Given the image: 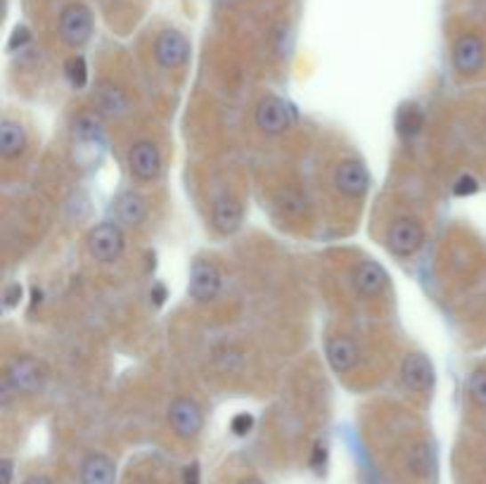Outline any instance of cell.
<instances>
[{"label": "cell", "mask_w": 486, "mask_h": 484, "mask_svg": "<svg viewBox=\"0 0 486 484\" xmlns=\"http://www.w3.org/2000/svg\"><path fill=\"white\" fill-rule=\"evenodd\" d=\"M85 245H88V254H91L95 262L114 263L119 262L121 254H124L126 238H124V230H121L119 223L102 221V223L91 228V233L85 238Z\"/></svg>", "instance_id": "6da1fadb"}, {"label": "cell", "mask_w": 486, "mask_h": 484, "mask_svg": "<svg viewBox=\"0 0 486 484\" xmlns=\"http://www.w3.org/2000/svg\"><path fill=\"white\" fill-rule=\"evenodd\" d=\"M296 112L288 100L278 95H266L254 109V124L261 133L266 135H282L285 131L295 126Z\"/></svg>", "instance_id": "7a4b0ae2"}, {"label": "cell", "mask_w": 486, "mask_h": 484, "mask_svg": "<svg viewBox=\"0 0 486 484\" xmlns=\"http://www.w3.org/2000/svg\"><path fill=\"white\" fill-rule=\"evenodd\" d=\"M5 377L17 391V397H34L43 391L48 383V370L41 361H36L34 356L24 354L12 359V363L7 366Z\"/></svg>", "instance_id": "3957f363"}, {"label": "cell", "mask_w": 486, "mask_h": 484, "mask_svg": "<svg viewBox=\"0 0 486 484\" xmlns=\"http://www.w3.org/2000/svg\"><path fill=\"white\" fill-rule=\"evenodd\" d=\"M93 36V12L84 3H69L60 12V38L69 48H81Z\"/></svg>", "instance_id": "277c9868"}, {"label": "cell", "mask_w": 486, "mask_h": 484, "mask_svg": "<svg viewBox=\"0 0 486 484\" xmlns=\"http://www.w3.org/2000/svg\"><path fill=\"white\" fill-rule=\"evenodd\" d=\"M166 418H169V427L174 430V434L181 437V440L198 437L202 432V427H205V413H202L195 399L188 397L174 399L169 411H166Z\"/></svg>", "instance_id": "5b68a950"}, {"label": "cell", "mask_w": 486, "mask_h": 484, "mask_svg": "<svg viewBox=\"0 0 486 484\" xmlns=\"http://www.w3.org/2000/svg\"><path fill=\"white\" fill-rule=\"evenodd\" d=\"M453 69L460 77H474L486 64V45L477 34H463L456 38L451 50Z\"/></svg>", "instance_id": "8992f818"}, {"label": "cell", "mask_w": 486, "mask_h": 484, "mask_svg": "<svg viewBox=\"0 0 486 484\" xmlns=\"http://www.w3.org/2000/svg\"><path fill=\"white\" fill-rule=\"evenodd\" d=\"M190 57V41L176 28H164L155 38V60L166 71L181 69Z\"/></svg>", "instance_id": "52a82bcc"}, {"label": "cell", "mask_w": 486, "mask_h": 484, "mask_svg": "<svg viewBox=\"0 0 486 484\" xmlns=\"http://www.w3.org/2000/svg\"><path fill=\"white\" fill-rule=\"evenodd\" d=\"M332 185L339 195L349 199H360L370 188V173L359 159H344L332 171Z\"/></svg>", "instance_id": "ba28073f"}, {"label": "cell", "mask_w": 486, "mask_h": 484, "mask_svg": "<svg viewBox=\"0 0 486 484\" xmlns=\"http://www.w3.org/2000/svg\"><path fill=\"white\" fill-rule=\"evenodd\" d=\"M221 285H223V276L216 269V263L207 262V259H198L190 269V283H188V294L190 299L207 304L219 297Z\"/></svg>", "instance_id": "9c48e42d"}, {"label": "cell", "mask_w": 486, "mask_h": 484, "mask_svg": "<svg viewBox=\"0 0 486 484\" xmlns=\"http://www.w3.org/2000/svg\"><path fill=\"white\" fill-rule=\"evenodd\" d=\"M425 242V230L416 219L401 216L387 230V245L396 256H413L420 252Z\"/></svg>", "instance_id": "30bf717a"}, {"label": "cell", "mask_w": 486, "mask_h": 484, "mask_svg": "<svg viewBox=\"0 0 486 484\" xmlns=\"http://www.w3.org/2000/svg\"><path fill=\"white\" fill-rule=\"evenodd\" d=\"M128 169L142 183H152L162 176V152L152 141H138L128 152Z\"/></svg>", "instance_id": "8fae6325"}, {"label": "cell", "mask_w": 486, "mask_h": 484, "mask_svg": "<svg viewBox=\"0 0 486 484\" xmlns=\"http://www.w3.org/2000/svg\"><path fill=\"white\" fill-rule=\"evenodd\" d=\"M434 375H437V373H434V366H432V361L425 354L413 351V354L403 356L401 383L406 384L410 391H420V394L432 391V387H434Z\"/></svg>", "instance_id": "7c38bea8"}, {"label": "cell", "mask_w": 486, "mask_h": 484, "mask_svg": "<svg viewBox=\"0 0 486 484\" xmlns=\"http://www.w3.org/2000/svg\"><path fill=\"white\" fill-rule=\"evenodd\" d=\"M352 283L360 297L373 299L387 290L389 276H387V270L382 269L380 263H375L368 259V262H360L353 266Z\"/></svg>", "instance_id": "4fadbf2b"}, {"label": "cell", "mask_w": 486, "mask_h": 484, "mask_svg": "<svg viewBox=\"0 0 486 484\" xmlns=\"http://www.w3.org/2000/svg\"><path fill=\"white\" fill-rule=\"evenodd\" d=\"M95 107L107 119H119L128 112V95L114 81L102 78L95 85Z\"/></svg>", "instance_id": "5bb4252c"}, {"label": "cell", "mask_w": 486, "mask_h": 484, "mask_svg": "<svg viewBox=\"0 0 486 484\" xmlns=\"http://www.w3.org/2000/svg\"><path fill=\"white\" fill-rule=\"evenodd\" d=\"M325 356L337 375H344V373L356 368V363H359V349H356L353 340H349L344 335H335L325 342Z\"/></svg>", "instance_id": "9a60e30c"}, {"label": "cell", "mask_w": 486, "mask_h": 484, "mask_svg": "<svg viewBox=\"0 0 486 484\" xmlns=\"http://www.w3.org/2000/svg\"><path fill=\"white\" fill-rule=\"evenodd\" d=\"M212 226L223 235H233L242 226V205L231 195H223L212 205Z\"/></svg>", "instance_id": "2e32d148"}, {"label": "cell", "mask_w": 486, "mask_h": 484, "mask_svg": "<svg viewBox=\"0 0 486 484\" xmlns=\"http://www.w3.org/2000/svg\"><path fill=\"white\" fill-rule=\"evenodd\" d=\"M117 465L109 456L88 454L81 463V484H114Z\"/></svg>", "instance_id": "e0dca14e"}, {"label": "cell", "mask_w": 486, "mask_h": 484, "mask_svg": "<svg viewBox=\"0 0 486 484\" xmlns=\"http://www.w3.org/2000/svg\"><path fill=\"white\" fill-rule=\"evenodd\" d=\"M114 209H117V219H119L121 226L128 228H138L148 216V205H145V199L142 195L134 190L121 192L117 202H114Z\"/></svg>", "instance_id": "ac0fdd59"}, {"label": "cell", "mask_w": 486, "mask_h": 484, "mask_svg": "<svg viewBox=\"0 0 486 484\" xmlns=\"http://www.w3.org/2000/svg\"><path fill=\"white\" fill-rule=\"evenodd\" d=\"M27 131L20 121L3 119L0 121V155L5 159H17L27 149Z\"/></svg>", "instance_id": "d6986e66"}, {"label": "cell", "mask_w": 486, "mask_h": 484, "mask_svg": "<svg viewBox=\"0 0 486 484\" xmlns=\"http://www.w3.org/2000/svg\"><path fill=\"white\" fill-rule=\"evenodd\" d=\"M423 109L416 102H406V105L399 107L396 112V131L403 135V138H416L420 131H423Z\"/></svg>", "instance_id": "ffe728a7"}, {"label": "cell", "mask_w": 486, "mask_h": 484, "mask_svg": "<svg viewBox=\"0 0 486 484\" xmlns=\"http://www.w3.org/2000/svg\"><path fill=\"white\" fill-rule=\"evenodd\" d=\"M64 77L69 81L71 88H77V91H84L85 85H88V64L81 55L69 57L67 62H64Z\"/></svg>", "instance_id": "44dd1931"}, {"label": "cell", "mask_w": 486, "mask_h": 484, "mask_svg": "<svg viewBox=\"0 0 486 484\" xmlns=\"http://www.w3.org/2000/svg\"><path fill=\"white\" fill-rule=\"evenodd\" d=\"M467 391L477 406L486 408V370H474L467 380Z\"/></svg>", "instance_id": "7402d4cb"}, {"label": "cell", "mask_w": 486, "mask_h": 484, "mask_svg": "<svg viewBox=\"0 0 486 484\" xmlns=\"http://www.w3.org/2000/svg\"><path fill=\"white\" fill-rule=\"evenodd\" d=\"M480 190V183H477V178L473 176H460L456 183H453V195L456 198H467V195H474V192Z\"/></svg>", "instance_id": "603a6c76"}, {"label": "cell", "mask_w": 486, "mask_h": 484, "mask_svg": "<svg viewBox=\"0 0 486 484\" xmlns=\"http://www.w3.org/2000/svg\"><path fill=\"white\" fill-rule=\"evenodd\" d=\"M252 427H254L252 413H238V415L231 420V430H233V434H238V437H245V434L252 432Z\"/></svg>", "instance_id": "cb8c5ba5"}, {"label": "cell", "mask_w": 486, "mask_h": 484, "mask_svg": "<svg viewBox=\"0 0 486 484\" xmlns=\"http://www.w3.org/2000/svg\"><path fill=\"white\" fill-rule=\"evenodd\" d=\"M3 304H5V309H12V306L20 304V299H21V285L20 283H12V285H7L5 287V294H3Z\"/></svg>", "instance_id": "d4e9b609"}, {"label": "cell", "mask_w": 486, "mask_h": 484, "mask_svg": "<svg viewBox=\"0 0 486 484\" xmlns=\"http://www.w3.org/2000/svg\"><path fill=\"white\" fill-rule=\"evenodd\" d=\"M28 41H31V34H28V28L27 27H17L12 31V36H10V50L24 48Z\"/></svg>", "instance_id": "484cf974"}, {"label": "cell", "mask_w": 486, "mask_h": 484, "mask_svg": "<svg viewBox=\"0 0 486 484\" xmlns=\"http://www.w3.org/2000/svg\"><path fill=\"white\" fill-rule=\"evenodd\" d=\"M325 458H328V448H325V444L318 441L316 447H313V456H311V465L320 468V465H325Z\"/></svg>", "instance_id": "4316f807"}, {"label": "cell", "mask_w": 486, "mask_h": 484, "mask_svg": "<svg viewBox=\"0 0 486 484\" xmlns=\"http://www.w3.org/2000/svg\"><path fill=\"white\" fill-rule=\"evenodd\" d=\"M12 470H14L12 458H3V461H0V480H3V484H12Z\"/></svg>", "instance_id": "83f0119b"}, {"label": "cell", "mask_w": 486, "mask_h": 484, "mask_svg": "<svg viewBox=\"0 0 486 484\" xmlns=\"http://www.w3.org/2000/svg\"><path fill=\"white\" fill-rule=\"evenodd\" d=\"M183 484H199V463H190L183 470Z\"/></svg>", "instance_id": "f1b7e54d"}, {"label": "cell", "mask_w": 486, "mask_h": 484, "mask_svg": "<svg viewBox=\"0 0 486 484\" xmlns=\"http://www.w3.org/2000/svg\"><path fill=\"white\" fill-rule=\"evenodd\" d=\"M150 297L155 299V304H164V299H166V287H164L162 283H157L155 287H152V292H150Z\"/></svg>", "instance_id": "f546056e"}, {"label": "cell", "mask_w": 486, "mask_h": 484, "mask_svg": "<svg viewBox=\"0 0 486 484\" xmlns=\"http://www.w3.org/2000/svg\"><path fill=\"white\" fill-rule=\"evenodd\" d=\"M24 484H55V482H53V480L45 475H34V477H28Z\"/></svg>", "instance_id": "4dcf8cb0"}, {"label": "cell", "mask_w": 486, "mask_h": 484, "mask_svg": "<svg viewBox=\"0 0 486 484\" xmlns=\"http://www.w3.org/2000/svg\"><path fill=\"white\" fill-rule=\"evenodd\" d=\"M240 484H263L261 480H256V477H247V480H242Z\"/></svg>", "instance_id": "1f68e13d"}]
</instances>
